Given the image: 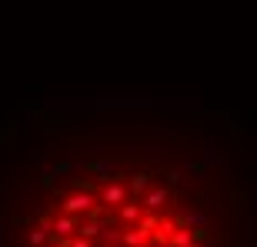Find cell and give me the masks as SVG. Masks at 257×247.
Returning <instances> with one entry per match:
<instances>
[{
  "label": "cell",
  "instance_id": "cell-1",
  "mask_svg": "<svg viewBox=\"0 0 257 247\" xmlns=\"http://www.w3.org/2000/svg\"><path fill=\"white\" fill-rule=\"evenodd\" d=\"M7 247H234V220L181 147L80 144L34 177Z\"/></svg>",
  "mask_w": 257,
  "mask_h": 247
}]
</instances>
